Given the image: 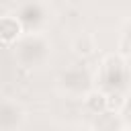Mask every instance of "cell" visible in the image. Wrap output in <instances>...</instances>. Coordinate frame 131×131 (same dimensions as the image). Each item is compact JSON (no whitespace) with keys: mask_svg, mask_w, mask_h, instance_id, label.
Here are the masks:
<instances>
[{"mask_svg":"<svg viewBox=\"0 0 131 131\" xmlns=\"http://www.w3.org/2000/svg\"><path fill=\"white\" fill-rule=\"evenodd\" d=\"M92 49H94V43H92L90 37H84V39H78L76 41V51L78 53H90Z\"/></svg>","mask_w":131,"mask_h":131,"instance_id":"obj_1","label":"cell"},{"mask_svg":"<svg viewBox=\"0 0 131 131\" xmlns=\"http://www.w3.org/2000/svg\"><path fill=\"white\" fill-rule=\"evenodd\" d=\"M106 104H108V108H117V111H119V108L125 104V100H123L121 94H111L108 100H106Z\"/></svg>","mask_w":131,"mask_h":131,"instance_id":"obj_2","label":"cell"}]
</instances>
